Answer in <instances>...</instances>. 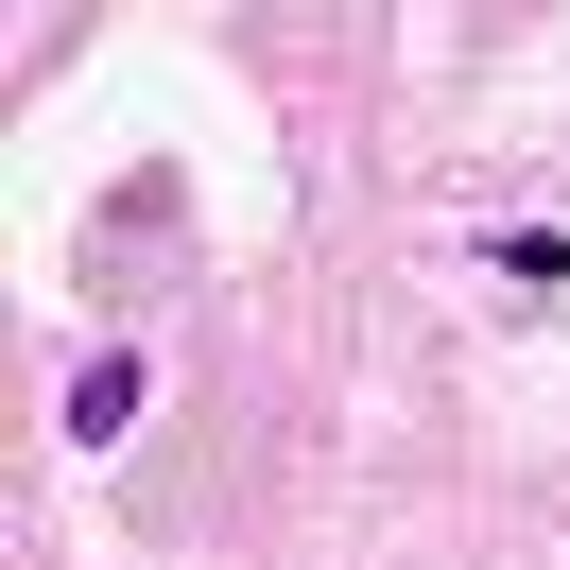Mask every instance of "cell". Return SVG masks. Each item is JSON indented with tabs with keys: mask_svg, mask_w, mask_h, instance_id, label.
<instances>
[{
	"mask_svg": "<svg viewBox=\"0 0 570 570\" xmlns=\"http://www.w3.org/2000/svg\"><path fill=\"white\" fill-rule=\"evenodd\" d=\"M70 432H87V450H121V432H139V363H87V381H70Z\"/></svg>",
	"mask_w": 570,
	"mask_h": 570,
	"instance_id": "1",
	"label": "cell"
},
{
	"mask_svg": "<svg viewBox=\"0 0 570 570\" xmlns=\"http://www.w3.org/2000/svg\"><path fill=\"white\" fill-rule=\"evenodd\" d=\"M501 259V294H570V243H553V225H519V243H484Z\"/></svg>",
	"mask_w": 570,
	"mask_h": 570,
	"instance_id": "2",
	"label": "cell"
}]
</instances>
